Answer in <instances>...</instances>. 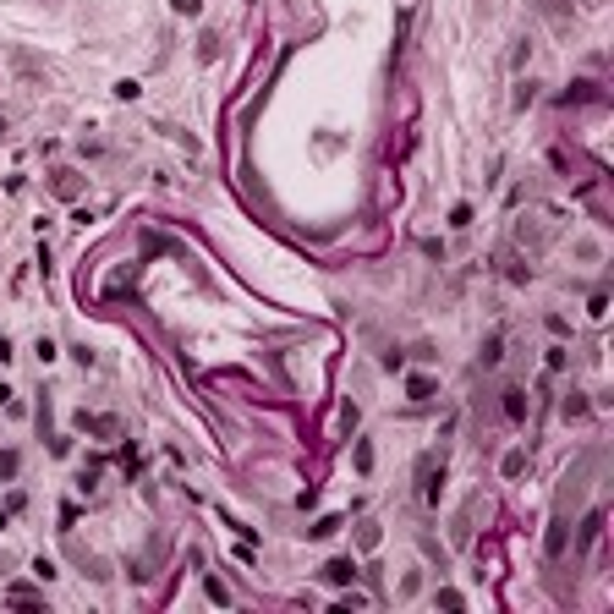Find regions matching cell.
Returning a JSON list of instances; mask_svg holds the SVG:
<instances>
[{"instance_id": "cell-1", "label": "cell", "mask_w": 614, "mask_h": 614, "mask_svg": "<svg viewBox=\"0 0 614 614\" xmlns=\"http://www.w3.org/2000/svg\"><path fill=\"white\" fill-rule=\"evenodd\" d=\"M477 510H483V494H472L456 510V521H450V537H456V543H472V516H477Z\"/></svg>"}, {"instance_id": "cell-2", "label": "cell", "mask_w": 614, "mask_h": 614, "mask_svg": "<svg viewBox=\"0 0 614 614\" xmlns=\"http://www.w3.org/2000/svg\"><path fill=\"white\" fill-rule=\"evenodd\" d=\"M324 582H329V587H351V582H357V565H351V559H329V565H324Z\"/></svg>"}, {"instance_id": "cell-3", "label": "cell", "mask_w": 614, "mask_h": 614, "mask_svg": "<svg viewBox=\"0 0 614 614\" xmlns=\"http://www.w3.org/2000/svg\"><path fill=\"white\" fill-rule=\"evenodd\" d=\"M77 428H88V434H121V422H115V417H88V411L77 417Z\"/></svg>"}, {"instance_id": "cell-4", "label": "cell", "mask_w": 614, "mask_h": 614, "mask_svg": "<svg viewBox=\"0 0 614 614\" xmlns=\"http://www.w3.org/2000/svg\"><path fill=\"white\" fill-rule=\"evenodd\" d=\"M598 532H604V510H593V516L582 521V554H587V548L598 543Z\"/></svg>"}, {"instance_id": "cell-5", "label": "cell", "mask_w": 614, "mask_h": 614, "mask_svg": "<svg viewBox=\"0 0 614 614\" xmlns=\"http://www.w3.org/2000/svg\"><path fill=\"white\" fill-rule=\"evenodd\" d=\"M406 395H411V400H434V379H428V373H411V379H406Z\"/></svg>"}, {"instance_id": "cell-6", "label": "cell", "mask_w": 614, "mask_h": 614, "mask_svg": "<svg viewBox=\"0 0 614 614\" xmlns=\"http://www.w3.org/2000/svg\"><path fill=\"white\" fill-rule=\"evenodd\" d=\"M587 99H598V82H570L565 88V104H587Z\"/></svg>"}, {"instance_id": "cell-7", "label": "cell", "mask_w": 614, "mask_h": 614, "mask_svg": "<svg viewBox=\"0 0 614 614\" xmlns=\"http://www.w3.org/2000/svg\"><path fill=\"white\" fill-rule=\"evenodd\" d=\"M499 357H505V335H499V329H494V335H488V340H483V368H494V362H499Z\"/></svg>"}, {"instance_id": "cell-8", "label": "cell", "mask_w": 614, "mask_h": 614, "mask_svg": "<svg viewBox=\"0 0 614 614\" xmlns=\"http://www.w3.org/2000/svg\"><path fill=\"white\" fill-rule=\"evenodd\" d=\"M505 417H510V422L527 417V395H521V389H505Z\"/></svg>"}, {"instance_id": "cell-9", "label": "cell", "mask_w": 614, "mask_h": 614, "mask_svg": "<svg viewBox=\"0 0 614 614\" xmlns=\"http://www.w3.org/2000/svg\"><path fill=\"white\" fill-rule=\"evenodd\" d=\"M203 593H209V604H220V609L230 604V593H225V582H220V576H209V582H203Z\"/></svg>"}, {"instance_id": "cell-10", "label": "cell", "mask_w": 614, "mask_h": 614, "mask_svg": "<svg viewBox=\"0 0 614 614\" xmlns=\"http://www.w3.org/2000/svg\"><path fill=\"white\" fill-rule=\"evenodd\" d=\"M6 604H44L33 587H6Z\"/></svg>"}, {"instance_id": "cell-11", "label": "cell", "mask_w": 614, "mask_h": 614, "mask_svg": "<svg viewBox=\"0 0 614 614\" xmlns=\"http://www.w3.org/2000/svg\"><path fill=\"white\" fill-rule=\"evenodd\" d=\"M521 472H527V450H510L505 456V477H521Z\"/></svg>"}, {"instance_id": "cell-12", "label": "cell", "mask_w": 614, "mask_h": 614, "mask_svg": "<svg viewBox=\"0 0 614 614\" xmlns=\"http://www.w3.org/2000/svg\"><path fill=\"white\" fill-rule=\"evenodd\" d=\"M357 543H362V548H379V527H373V521H362V527H357Z\"/></svg>"}, {"instance_id": "cell-13", "label": "cell", "mask_w": 614, "mask_h": 614, "mask_svg": "<svg viewBox=\"0 0 614 614\" xmlns=\"http://www.w3.org/2000/svg\"><path fill=\"white\" fill-rule=\"evenodd\" d=\"M214 44H220V39H214V33H203V39H198V61H214Z\"/></svg>"}, {"instance_id": "cell-14", "label": "cell", "mask_w": 614, "mask_h": 614, "mask_svg": "<svg viewBox=\"0 0 614 614\" xmlns=\"http://www.w3.org/2000/svg\"><path fill=\"white\" fill-rule=\"evenodd\" d=\"M329 532H340V516H324V521L313 527V537H329Z\"/></svg>"}, {"instance_id": "cell-15", "label": "cell", "mask_w": 614, "mask_h": 614, "mask_svg": "<svg viewBox=\"0 0 614 614\" xmlns=\"http://www.w3.org/2000/svg\"><path fill=\"white\" fill-rule=\"evenodd\" d=\"M11 472H17V456H11V450H0V477H11Z\"/></svg>"}, {"instance_id": "cell-16", "label": "cell", "mask_w": 614, "mask_h": 614, "mask_svg": "<svg viewBox=\"0 0 614 614\" xmlns=\"http://www.w3.org/2000/svg\"><path fill=\"white\" fill-rule=\"evenodd\" d=\"M170 6H176L181 17H198V0H170Z\"/></svg>"}, {"instance_id": "cell-17", "label": "cell", "mask_w": 614, "mask_h": 614, "mask_svg": "<svg viewBox=\"0 0 614 614\" xmlns=\"http://www.w3.org/2000/svg\"><path fill=\"white\" fill-rule=\"evenodd\" d=\"M543 11H548L554 22H565V6H559V0H543Z\"/></svg>"}]
</instances>
